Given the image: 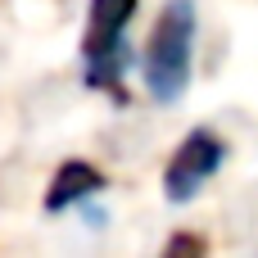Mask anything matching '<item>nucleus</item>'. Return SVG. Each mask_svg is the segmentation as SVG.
<instances>
[{
	"label": "nucleus",
	"instance_id": "f257e3e1",
	"mask_svg": "<svg viewBox=\"0 0 258 258\" xmlns=\"http://www.w3.org/2000/svg\"><path fill=\"white\" fill-rule=\"evenodd\" d=\"M190 50H195V9L190 0L163 5L145 45V86L154 100H177L190 82Z\"/></svg>",
	"mask_w": 258,
	"mask_h": 258
},
{
	"label": "nucleus",
	"instance_id": "f03ea898",
	"mask_svg": "<svg viewBox=\"0 0 258 258\" xmlns=\"http://www.w3.org/2000/svg\"><path fill=\"white\" fill-rule=\"evenodd\" d=\"M136 0H91L82 54H86V82L91 86H118L122 73V27L132 23Z\"/></svg>",
	"mask_w": 258,
	"mask_h": 258
},
{
	"label": "nucleus",
	"instance_id": "7ed1b4c3",
	"mask_svg": "<svg viewBox=\"0 0 258 258\" xmlns=\"http://www.w3.org/2000/svg\"><path fill=\"white\" fill-rule=\"evenodd\" d=\"M222 159H227L222 136L195 127V132L177 145V154L168 159V168H163V190H168V200H172V204L190 200V195H195V190H200V186L222 168Z\"/></svg>",
	"mask_w": 258,
	"mask_h": 258
},
{
	"label": "nucleus",
	"instance_id": "20e7f679",
	"mask_svg": "<svg viewBox=\"0 0 258 258\" xmlns=\"http://www.w3.org/2000/svg\"><path fill=\"white\" fill-rule=\"evenodd\" d=\"M100 186H104V172H95L91 163L73 159V163H63V168L54 172V181H50V190H45V209H50V213L73 209V204H82L86 195H95Z\"/></svg>",
	"mask_w": 258,
	"mask_h": 258
}]
</instances>
